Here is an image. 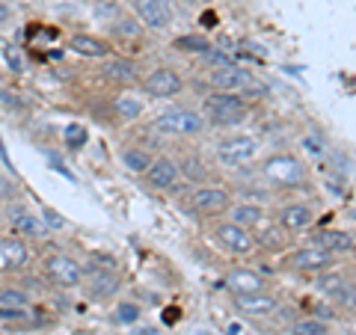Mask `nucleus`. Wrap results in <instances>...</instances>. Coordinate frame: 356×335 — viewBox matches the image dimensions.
Masks as SVG:
<instances>
[{
    "label": "nucleus",
    "instance_id": "nucleus-1",
    "mask_svg": "<svg viewBox=\"0 0 356 335\" xmlns=\"http://www.w3.org/2000/svg\"><path fill=\"white\" fill-rule=\"evenodd\" d=\"M247 116H250V104L238 92H214L205 98V119L217 128L241 125Z\"/></svg>",
    "mask_w": 356,
    "mask_h": 335
},
{
    "label": "nucleus",
    "instance_id": "nucleus-2",
    "mask_svg": "<svg viewBox=\"0 0 356 335\" xmlns=\"http://www.w3.org/2000/svg\"><path fill=\"white\" fill-rule=\"evenodd\" d=\"M211 86L217 89V92H255V95H267V86L255 81V74L241 69V65H220V69L211 72Z\"/></svg>",
    "mask_w": 356,
    "mask_h": 335
},
{
    "label": "nucleus",
    "instance_id": "nucleus-3",
    "mask_svg": "<svg viewBox=\"0 0 356 335\" xmlns=\"http://www.w3.org/2000/svg\"><path fill=\"white\" fill-rule=\"evenodd\" d=\"M205 128L202 113H196L191 107H172L163 110V113L154 119V131L166 133V137H193Z\"/></svg>",
    "mask_w": 356,
    "mask_h": 335
},
{
    "label": "nucleus",
    "instance_id": "nucleus-4",
    "mask_svg": "<svg viewBox=\"0 0 356 335\" xmlns=\"http://www.w3.org/2000/svg\"><path fill=\"white\" fill-rule=\"evenodd\" d=\"M255 154H259V142L250 133H235V137H226L217 142V161L229 170H238V166H247Z\"/></svg>",
    "mask_w": 356,
    "mask_h": 335
},
{
    "label": "nucleus",
    "instance_id": "nucleus-5",
    "mask_svg": "<svg viewBox=\"0 0 356 335\" xmlns=\"http://www.w3.org/2000/svg\"><path fill=\"white\" fill-rule=\"evenodd\" d=\"M44 273L57 288H77L83 282V267L72 255H60V252L44 261Z\"/></svg>",
    "mask_w": 356,
    "mask_h": 335
},
{
    "label": "nucleus",
    "instance_id": "nucleus-6",
    "mask_svg": "<svg viewBox=\"0 0 356 335\" xmlns=\"http://www.w3.org/2000/svg\"><path fill=\"white\" fill-rule=\"evenodd\" d=\"M191 208H193V214H205V217L222 214V211L232 208V196L222 187H196L191 196Z\"/></svg>",
    "mask_w": 356,
    "mask_h": 335
},
{
    "label": "nucleus",
    "instance_id": "nucleus-7",
    "mask_svg": "<svg viewBox=\"0 0 356 335\" xmlns=\"http://www.w3.org/2000/svg\"><path fill=\"white\" fill-rule=\"evenodd\" d=\"M214 238L222 250H229V252H235V255H247L255 250V238H252V231L250 229H241L235 226V222H222V226L214 229Z\"/></svg>",
    "mask_w": 356,
    "mask_h": 335
},
{
    "label": "nucleus",
    "instance_id": "nucleus-8",
    "mask_svg": "<svg viewBox=\"0 0 356 335\" xmlns=\"http://www.w3.org/2000/svg\"><path fill=\"white\" fill-rule=\"evenodd\" d=\"M184 89V81L178 77L172 69H154L149 72V77L143 81V92L152 98H172Z\"/></svg>",
    "mask_w": 356,
    "mask_h": 335
},
{
    "label": "nucleus",
    "instance_id": "nucleus-9",
    "mask_svg": "<svg viewBox=\"0 0 356 335\" xmlns=\"http://www.w3.org/2000/svg\"><path fill=\"white\" fill-rule=\"evenodd\" d=\"M140 21L152 30H166L172 24V6L166 0H134Z\"/></svg>",
    "mask_w": 356,
    "mask_h": 335
},
{
    "label": "nucleus",
    "instance_id": "nucleus-10",
    "mask_svg": "<svg viewBox=\"0 0 356 335\" xmlns=\"http://www.w3.org/2000/svg\"><path fill=\"white\" fill-rule=\"evenodd\" d=\"M288 261H291V267L306 270V273H327L332 267V252L321 250V247H303V250H297Z\"/></svg>",
    "mask_w": 356,
    "mask_h": 335
},
{
    "label": "nucleus",
    "instance_id": "nucleus-11",
    "mask_svg": "<svg viewBox=\"0 0 356 335\" xmlns=\"http://www.w3.org/2000/svg\"><path fill=\"white\" fill-rule=\"evenodd\" d=\"M267 178H270L273 184H297L300 178H303V170H300V163L294 158H288V154H280V158H270L267 161Z\"/></svg>",
    "mask_w": 356,
    "mask_h": 335
},
{
    "label": "nucleus",
    "instance_id": "nucleus-12",
    "mask_svg": "<svg viewBox=\"0 0 356 335\" xmlns=\"http://www.w3.org/2000/svg\"><path fill=\"white\" fill-rule=\"evenodd\" d=\"M178 178H181L178 163L170 161V158H158L152 163V170L146 172V181H149L152 190H172L178 184Z\"/></svg>",
    "mask_w": 356,
    "mask_h": 335
},
{
    "label": "nucleus",
    "instance_id": "nucleus-13",
    "mask_svg": "<svg viewBox=\"0 0 356 335\" xmlns=\"http://www.w3.org/2000/svg\"><path fill=\"white\" fill-rule=\"evenodd\" d=\"M119 291V279L113 270H89L86 273V294L92 300H107Z\"/></svg>",
    "mask_w": 356,
    "mask_h": 335
},
{
    "label": "nucleus",
    "instance_id": "nucleus-14",
    "mask_svg": "<svg viewBox=\"0 0 356 335\" xmlns=\"http://www.w3.org/2000/svg\"><path fill=\"white\" fill-rule=\"evenodd\" d=\"M226 288L235 297H247V294H261L264 291V279L255 270H232L226 276Z\"/></svg>",
    "mask_w": 356,
    "mask_h": 335
},
{
    "label": "nucleus",
    "instance_id": "nucleus-15",
    "mask_svg": "<svg viewBox=\"0 0 356 335\" xmlns=\"http://www.w3.org/2000/svg\"><path fill=\"white\" fill-rule=\"evenodd\" d=\"M235 309L247 318H264L276 311V300L270 294H247V297H235Z\"/></svg>",
    "mask_w": 356,
    "mask_h": 335
},
{
    "label": "nucleus",
    "instance_id": "nucleus-16",
    "mask_svg": "<svg viewBox=\"0 0 356 335\" xmlns=\"http://www.w3.org/2000/svg\"><path fill=\"white\" fill-rule=\"evenodd\" d=\"M69 48L74 54H81V57H89V60H107L110 57V44L104 39H98V36H89V33H77V36H72Z\"/></svg>",
    "mask_w": 356,
    "mask_h": 335
},
{
    "label": "nucleus",
    "instance_id": "nucleus-17",
    "mask_svg": "<svg viewBox=\"0 0 356 335\" xmlns=\"http://www.w3.org/2000/svg\"><path fill=\"white\" fill-rule=\"evenodd\" d=\"M312 208L309 205H303V202H291V205H285L282 211H280V226L285 229V231H303V229H309L312 226Z\"/></svg>",
    "mask_w": 356,
    "mask_h": 335
},
{
    "label": "nucleus",
    "instance_id": "nucleus-18",
    "mask_svg": "<svg viewBox=\"0 0 356 335\" xmlns=\"http://www.w3.org/2000/svg\"><path fill=\"white\" fill-rule=\"evenodd\" d=\"M312 247H321L327 252H350L353 250V238L348 231H332V229H324V231H315V238H312Z\"/></svg>",
    "mask_w": 356,
    "mask_h": 335
},
{
    "label": "nucleus",
    "instance_id": "nucleus-19",
    "mask_svg": "<svg viewBox=\"0 0 356 335\" xmlns=\"http://www.w3.org/2000/svg\"><path fill=\"white\" fill-rule=\"evenodd\" d=\"M102 74H104V81H110V83H134V81H137V69H134V63L113 60V57L104 60Z\"/></svg>",
    "mask_w": 356,
    "mask_h": 335
},
{
    "label": "nucleus",
    "instance_id": "nucleus-20",
    "mask_svg": "<svg viewBox=\"0 0 356 335\" xmlns=\"http://www.w3.org/2000/svg\"><path fill=\"white\" fill-rule=\"evenodd\" d=\"M13 229L18 234H24V238H44V231H48V226H44V220L30 214V211H15L13 214Z\"/></svg>",
    "mask_w": 356,
    "mask_h": 335
},
{
    "label": "nucleus",
    "instance_id": "nucleus-21",
    "mask_svg": "<svg viewBox=\"0 0 356 335\" xmlns=\"http://www.w3.org/2000/svg\"><path fill=\"white\" fill-rule=\"evenodd\" d=\"M229 220L241 229H255L261 222V205H252V202H241V205H232V214Z\"/></svg>",
    "mask_w": 356,
    "mask_h": 335
},
{
    "label": "nucleus",
    "instance_id": "nucleus-22",
    "mask_svg": "<svg viewBox=\"0 0 356 335\" xmlns=\"http://www.w3.org/2000/svg\"><path fill=\"white\" fill-rule=\"evenodd\" d=\"M122 163H125V170L134 172V175H146L152 170L154 158L146 149H125V154H122Z\"/></svg>",
    "mask_w": 356,
    "mask_h": 335
},
{
    "label": "nucleus",
    "instance_id": "nucleus-23",
    "mask_svg": "<svg viewBox=\"0 0 356 335\" xmlns=\"http://www.w3.org/2000/svg\"><path fill=\"white\" fill-rule=\"evenodd\" d=\"M113 113L122 122H134V119L143 116V101H137L134 95H116L113 98Z\"/></svg>",
    "mask_w": 356,
    "mask_h": 335
},
{
    "label": "nucleus",
    "instance_id": "nucleus-24",
    "mask_svg": "<svg viewBox=\"0 0 356 335\" xmlns=\"http://www.w3.org/2000/svg\"><path fill=\"white\" fill-rule=\"evenodd\" d=\"M178 172H181L187 181H193V184H202L205 178H208V170H205V161L202 158H196V154H187V158L178 163Z\"/></svg>",
    "mask_w": 356,
    "mask_h": 335
},
{
    "label": "nucleus",
    "instance_id": "nucleus-25",
    "mask_svg": "<svg viewBox=\"0 0 356 335\" xmlns=\"http://www.w3.org/2000/svg\"><path fill=\"white\" fill-rule=\"evenodd\" d=\"M0 309L27 311L30 309V294L21 291V288H0Z\"/></svg>",
    "mask_w": 356,
    "mask_h": 335
},
{
    "label": "nucleus",
    "instance_id": "nucleus-26",
    "mask_svg": "<svg viewBox=\"0 0 356 335\" xmlns=\"http://www.w3.org/2000/svg\"><path fill=\"white\" fill-rule=\"evenodd\" d=\"M3 243H6V264H9V270H18V267H24L30 261V252H27V247L18 238H9Z\"/></svg>",
    "mask_w": 356,
    "mask_h": 335
},
{
    "label": "nucleus",
    "instance_id": "nucleus-27",
    "mask_svg": "<svg viewBox=\"0 0 356 335\" xmlns=\"http://www.w3.org/2000/svg\"><path fill=\"white\" fill-rule=\"evenodd\" d=\"M172 48L184 51V54H205L211 44H208L202 36H178V39L172 42Z\"/></svg>",
    "mask_w": 356,
    "mask_h": 335
},
{
    "label": "nucleus",
    "instance_id": "nucleus-28",
    "mask_svg": "<svg viewBox=\"0 0 356 335\" xmlns=\"http://www.w3.org/2000/svg\"><path fill=\"white\" fill-rule=\"evenodd\" d=\"M113 33L119 39H125V42H137L140 39V27H137V21H131V18L113 21Z\"/></svg>",
    "mask_w": 356,
    "mask_h": 335
},
{
    "label": "nucleus",
    "instance_id": "nucleus-29",
    "mask_svg": "<svg viewBox=\"0 0 356 335\" xmlns=\"http://www.w3.org/2000/svg\"><path fill=\"white\" fill-rule=\"evenodd\" d=\"M83 142H86V128L77 125V122H72V125L65 128V146H69V149H81Z\"/></svg>",
    "mask_w": 356,
    "mask_h": 335
},
{
    "label": "nucleus",
    "instance_id": "nucleus-30",
    "mask_svg": "<svg viewBox=\"0 0 356 335\" xmlns=\"http://www.w3.org/2000/svg\"><path fill=\"white\" fill-rule=\"evenodd\" d=\"M327 327L321 320H300L294 327V335H324Z\"/></svg>",
    "mask_w": 356,
    "mask_h": 335
},
{
    "label": "nucleus",
    "instance_id": "nucleus-31",
    "mask_svg": "<svg viewBox=\"0 0 356 335\" xmlns=\"http://www.w3.org/2000/svg\"><path fill=\"white\" fill-rule=\"evenodd\" d=\"M137 318H140V309L134 306V303H122L119 311H116V320H119V323H134Z\"/></svg>",
    "mask_w": 356,
    "mask_h": 335
},
{
    "label": "nucleus",
    "instance_id": "nucleus-32",
    "mask_svg": "<svg viewBox=\"0 0 356 335\" xmlns=\"http://www.w3.org/2000/svg\"><path fill=\"white\" fill-rule=\"evenodd\" d=\"M341 285H344L341 276H321V279H318V288H321L324 294H336Z\"/></svg>",
    "mask_w": 356,
    "mask_h": 335
},
{
    "label": "nucleus",
    "instance_id": "nucleus-33",
    "mask_svg": "<svg viewBox=\"0 0 356 335\" xmlns=\"http://www.w3.org/2000/svg\"><path fill=\"white\" fill-rule=\"evenodd\" d=\"M6 63H9V69H13V72H24V60H21V54L18 51H13V48H9L6 51Z\"/></svg>",
    "mask_w": 356,
    "mask_h": 335
},
{
    "label": "nucleus",
    "instance_id": "nucleus-34",
    "mask_svg": "<svg viewBox=\"0 0 356 335\" xmlns=\"http://www.w3.org/2000/svg\"><path fill=\"white\" fill-rule=\"evenodd\" d=\"M42 220H44V226H51V229H63L65 226V220L57 217V211H44Z\"/></svg>",
    "mask_w": 356,
    "mask_h": 335
},
{
    "label": "nucleus",
    "instance_id": "nucleus-35",
    "mask_svg": "<svg viewBox=\"0 0 356 335\" xmlns=\"http://www.w3.org/2000/svg\"><path fill=\"white\" fill-rule=\"evenodd\" d=\"M9 21H13V9L0 0V24H9Z\"/></svg>",
    "mask_w": 356,
    "mask_h": 335
},
{
    "label": "nucleus",
    "instance_id": "nucleus-36",
    "mask_svg": "<svg viewBox=\"0 0 356 335\" xmlns=\"http://www.w3.org/2000/svg\"><path fill=\"white\" fill-rule=\"evenodd\" d=\"M9 270V264H6V243L0 240V273Z\"/></svg>",
    "mask_w": 356,
    "mask_h": 335
},
{
    "label": "nucleus",
    "instance_id": "nucleus-37",
    "mask_svg": "<svg viewBox=\"0 0 356 335\" xmlns=\"http://www.w3.org/2000/svg\"><path fill=\"white\" fill-rule=\"evenodd\" d=\"M348 335H356V329H350V332H348Z\"/></svg>",
    "mask_w": 356,
    "mask_h": 335
}]
</instances>
